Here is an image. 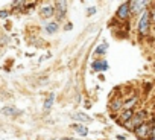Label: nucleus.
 <instances>
[{"instance_id": "obj_1", "label": "nucleus", "mask_w": 155, "mask_h": 140, "mask_svg": "<svg viewBox=\"0 0 155 140\" xmlns=\"http://www.w3.org/2000/svg\"><path fill=\"white\" fill-rule=\"evenodd\" d=\"M149 28H150V12L147 9H144L138 18V23H137V29H138V34L140 35H146L149 32Z\"/></svg>"}, {"instance_id": "obj_2", "label": "nucleus", "mask_w": 155, "mask_h": 140, "mask_svg": "<svg viewBox=\"0 0 155 140\" xmlns=\"http://www.w3.org/2000/svg\"><path fill=\"white\" fill-rule=\"evenodd\" d=\"M144 120H146V111H138L137 114H134L126 123H123L128 129H135V128H138L141 123H144Z\"/></svg>"}, {"instance_id": "obj_3", "label": "nucleus", "mask_w": 155, "mask_h": 140, "mask_svg": "<svg viewBox=\"0 0 155 140\" xmlns=\"http://www.w3.org/2000/svg\"><path fill=\"white\" fill-rule=\"evenodd\" d=\"M134 131H135V135H137L140 140H149V138H150V132H152V125L147 123V122H144V123H141L138 128H135Z\"/></svg>"}, {"instance_id": "obj_4", "label": "nucleus", "mask_w": 155, "mask_h": 140, "mask_svg": "<svg viewBox=\"0 0 155 140\" xmlns=\"http://www.w3.org/2000/svg\"><path fill=\"white\" fill-rule=\"evenodd\" d=\"M146 5H147V2H143V0H140V2H131V3H129V11H131L132 14L143 12Z\"/></svg>"}, {"instance_id": "obj_5", "label": "nucleus", "mask_w": 155, "mask_h": 140, "mask_svg": "<svg viewBox=\"0 0 155 140\" xmlns=\"http://www.w3.org/2000/svg\"><path fill=\"white\" fill-rule=\"evenodd\" d=\"M129 14H131V11H129V3H123V5L117 9V17H119L120 20H126V18L129 17Z\"/></svg>"}, {"instance_id": "obj_6", "label": "nucleus", "mask_w": 155, "mask_h": 140, "mask_svg": "<svg viewBox=\"0 0 155 140\" xmlns=\"http://www.w3.org/2000/svg\"><path fill=\"white\" fill-rule=\"evenodd\" d=\"M132 116H134V111H132V110H123V113L119 116V122L123 125V123H126Z\"/></svg>"}, {"instance_id": "obj_7", "label": "nucleus", "mask_w": 155, "mask_h": 140, "mask_svg": "<svg viewBox=\"0 0 155 140\" xmlns=\"http://www.w3.org/2000/svg\"><path fill=\"white\" fill-rule=\"evenodd\" d=\"M137 102H138V98H137V96L131 98L129 101L123 102V110H132V108L135 107V104H137Z\"/></svg>"}, {"instance_id": "obj_8", "label": "nucleus", "mask_w": 155, "mask_h": 140, "mask_svg": "<svg viewBox=\"0 0 155 140\" xmlns=\"http://www.w3.org/2000/svg\"><path fill=\"white\" fill-rule=\"evenodd\" d=\"M2 114H5V116H17V114H20V111L15 110L14 107H3L2 108Z\"/></svg>"}, {"instance_id": "obj_9", "label": "nucleus", "mask_w": 155, "mask_h": 140, "mask_svg": "<svg viewBox=\"0 0 155 140\" xmlns=\"http://www.w3.org/2000/svg\"><path fill=\"white\" fill-rule=\"evenodd\" d=\"M93 68L101 72V70H107L108 68V62L107 61H94L93 62Z\"/></svg>"}, {"instance_id": "obj_10", "label": "nucleus", "mask_w": 155, "mask_h": 140, "mask_svg": "<svg viewBox=\"0 0 155 140\" xmlns=\"http://www.w3.org/2000/svg\"><path fill=\"white\" fill-rule=\"evenodd\" d=\"M111 110L113 111H117V110H120V108H123V101L120 99V98H116L114 101H111Z\"/></svg>"}, {"instance_id": "obj_11", "label": "nucleus", "mask_w": 155, "mask_h": 140, "mask_svg": "<svg viewBox=\"0 0 155 140\" xmlns=\"http://www.w3.org/2000/svg\"><path fill=\"white\" fill-rule=\"evenodd\" d=\"M53 11H55V9H53L52 5H46V6L41 8V15H43V17H50V15L53 14Z\"/></svg>"}, {"instance_id": "obj_12", "label": "nucleus", "mask_w": 155, "mask_h": 140, "mask_svg": "<svg viewBox=\"0 0 155 140\" xmlns=\"http://www.w3.org/2000/svg\"><path fill=\"white\" fill-rule=\"evenodd\" d=\"M73 119L79 120V122H85V123H90V122H91V117H88V116L84 114V113H78V114H74Z\"/></svg>"}, {"instance_id": "obj_13", "label": "nucleus", "mask_w": 155, "mask_h": 140, "mask_svg": "<svg viewBox=\"0 0 155 140\" xmlns=\"http://www.w3.org/2000/svg\"><path fill=\"white\" fill-rule=\"evenodd\" d=\"M73 128H74V131L79 134V135H87V134H88V129H87V126H84V125H74Z\"/></svg>"}, {"instance_id": "obj_14", "label": "nucleus", "mask_w": 155, "mask_h": 140, "mask_svg": "<svg viewBox=\"0 0 155 140\" xmlns=\"http://www.w3.org/2000/svg\"><path fill=\"white\" fill-rule=\"evenodd\" d=\"M58 8V18H62L64 17V14H65V2H59L58 5H56Z\"/></svg>"}, {"instance_id": "obj_15", "label": "nucleus", "mask_w": 155, "mask_h": 140, "mask_svg": "<svg viewBox=\"0 0 155 140\" xmlns=\"http://www.w3.org/2000/svg\"><path fill=\"white\" fill-rule=\"evenodd\" d=\"M46 31H47L49 34H55V32L58 31V23H55V22L47 23V25H46Z\"/></svg>"}, {"instance_id": "obj_16", "label": "nucleus", "mask_w": 155, "mask_h": 140, "mask_svg": "<svg viewBox=\"0 0 155 140\" xmlns=\"http://www.w3.org/2000/svg\"><path fill=\"white\" fill-rule=\"evenodd\" d=\"M53 98H55V95H53V93H50V95H49V98H47V99H46V102H44V110H50V108H52Z\"/></svg>"}, {"instance_id": "obj_17", "label": "nucleus", "mask_w": 155, "mask_h": 140, "mask_svg": "<svg viewBox=\"0 0 155 140\" xmlns=\"http://www.w3.org/2000/svg\"><path fill=\"white\" fill-rule=\"evenodd\" d=\"M107 49H108V44H107V43H102V44L96 49V53H105Z\"/></svg>"}, {"instance_id": "obj_18", "label": "nucleus", "mask_w": 155, "mask_h": 140, "mask_svg": "<svg viewBox=\"0 0 155 140\" xmlns=\"http://www.w3.org/2000/svg\"><path fill=\"white\" fill-rule=\"evenodd\" d=\"M94 12H96V8H93V6L88 8V15H91V14H94Z\"/></svg>"}, {"instance_id": "obj_19", "label": "nucleus", "mask_w": 155, "mask_h": 140, "mask_svg": "<svg viewBox=\"0 0 155 140\" xmlns=\"http://www.w3.org/2000/svg\"><path fill=\"white\" fill-rule=\"evenodd\" d=\"M0 17H2V18L8 17V12H6V11H2V12H0Z\"/></svg>"}, {"instance_id": "obj_20", "label": "nucleus", "mask_w": 155, "mask_h": 140, "mask_svg": "<svg viewBox=\"0 0 155 140\" xmlns=\"http://www.w3.org/2000/svg\"><path fill=\"white\" fill-rule=\"evenodd\" d=\"M150 138H155V126H152V132H150Z\"/></svg>"}, {"instance_id": "obj_21", "label": "nucleus", "mask_w": 155, "mask_h": 140, "mask_svg": "<svg viewBox=\"0 0 155 140\" xmlns=\"http://www.w3.org/2000/svg\"><path fill=\"white\" fill-rule=\"evenodd\" d=\"M152 20H153V25H155V8H153V11H152Z\"/></svg>"}, {"instance_id": "obj_22", "label": "nucleus", "mask_w": 155, "mask_h": 140, "mask_svg": "<svg viewBox=\"0 0 155 140\" xmlns=\"http://www.w3.org/2000/svg\"><path fill=\"white\" fill-rule=\"evenodd\" d=\"M150 140H155V138H150Z\"/></svg>"}]
</instances>
